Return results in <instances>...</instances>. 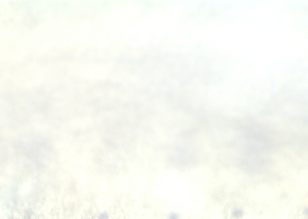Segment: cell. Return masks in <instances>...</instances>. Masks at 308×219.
<instances>
[{"label":"cell","mask_w":308,"mask_h":219,"mask_svg":"<svg viewBox=\"0 0 308 219\" xmlns=\"http://www.w3.org/2000/svg\"><path fill=\"white\" fill-rule=\"evenodd\" d=\"M243 214H244V211L241 208H235L232 212V217L234 218H236V219H239L240 218H241L242 216H243Z\"/></svg>","instance_id":"1"},{"label":"cell","mask_w":308,"mask_h":219,"mask_svg":"<svg viewBox=\"0 0 308 219\" xmlns=\"http://www.w3.org/2000/svg\"><path fill=\"white\" fill-rule=\"evenodd\" d=\"M169 219H179V216L176 213H172L169 217Z\"/></svg>","instance_id":"2"}]
</instances>
